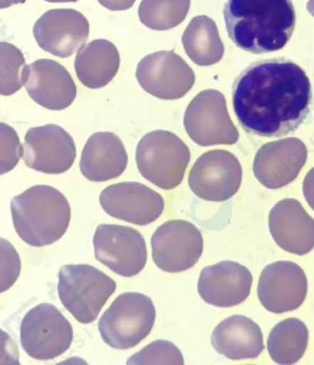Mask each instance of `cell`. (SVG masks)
I'll list each match as a JSON object with an SVG mask.
<instances>
[{
	"instance_id": "obj_25",
	"label": "cell",
	"mask_w": 314,
	"mask_h": 365,
	"mask_svg": "<svg viewBox=\"0 0 314 365\" xmlns=\"http://www.w3.org/2000/svg\"><path fill=\"white\" fill-rule=\"evenodd\" d=\"M309 330L299 319L282 320L273 328L268 339V351L276 364L298 363L307 350Z\"/></svg>"
},
{
	"instance_id": "obj_19",
	"label": "cell",
	"mask_w": 314,
	"mask_h": 365,
	"mask_svg": "<svg viewBox=\"0 0 314 365\" xmlns=\"http://www.w3.org/2000/svg\"><path fill=\"white\" fill-rule=\"evenodd\" d=\"M253 276L244 265L231 260L202 269L198 291L204 302L217 307H233L242 304L251 293Z\"/></svg>"
},
{
	"instance_id": "obj_6",
	"label": "cell",
	"mask_w": 314,
	"mask_h": 365,
	"mask_svg": "<svg viewBox=\"0 0 314 365\" xmlns=\"http://www.w3.org/2000/svg\"><path fill=\"white\" fill-rule=\"evenodd\" d=\"M157 311L150 297L140 293L119 295L98 322L101 338L110 347L128 350L154 328Z\"/></svg>"
},
{
	"instance_id": "obj_18",
	"label": "cell",
	"mask_w": 314,
	"mask_h": 365,
	"mask_svg": "<svg viewBox=\"0 0 314 365\" xmlns=\"http://www.w3.org/2000/svg\"><path fill=\"white\" fill-rule=\"evenodd\" d=\"M24 87L40 106L62 110L74 103L78 88L68 69L52 59L36 60L26 66Z\"/></svg>"
},
{
	"instance_id": "obj_36",
	"label": "cell",
	"mask_w": 314,
	"mask_h": 365,
	"mask_svg": "<svg viewBox=\"0 0 314 365\" xmlns=\"http://www.w3.org/2000/svg\"><path fill=\"white\" fill-rule=\"evenodd\" d=\"M44 1L50 3H68V2H77L78 0H44Z\"/></svg>"
},
{
	"instance_id": "obj_9",
	"label": "cell",
	"mask_w": 314,
	"mask_h": 365,
	"mask_svg": "<svg viewBox=\"0 0 314 365\" xmlns=\"http://www.w3.org/2000/svg\"><path fill=\"white\" fill-rule=\"evenodd\" d=\"M95 257L123 277H133L147 262V243L139 231L120 225H100L95 232Z\"/></svg>"
},
{
	"instance_id": "obj_4",
	"label": "cell",
	"mask_w": 314,
	"mask_h": 365,
	"mask_svg": "<svg viewBox=\"0 0 314 365\" xmlns=\"http://www.w3.org/2000/svg\"><path fill=\"white\" fill-rule=\"evenodd\" d=\"M116 288L115 281L91 265H66L59 272L60 300L82 324L98 319Z\"/></svg>"
},
{
	"instance_id": "obj_27",
	"label": "cell",
	"mask_w": 314,
	"mask_h": 365,
	"mask_svg": "<svg viewBox=\"0 0 314 365\" xmlns=\"http://www.w3.org/2000/svg\"><path fill=\"white\" fill-rule=\"evenodd\" d=\"M26 61L17 46L0 42V95L11 96L24 86Z\"/></svg>"
},
{
	"instance_id": "obj_12",
	"label": "cell",
	"mask_w": 314,
	"mask_h": 365,
	"mask_svg": "<svg viewBox=\"0 0 314 365\" xmlns=\"http://www.w3.org/2000/svg\"><path fill=\"white\" fill-rule=\"evenodd\" d=\"M136 78L147 93L164 101L183 98L196 81L194 71L174 51L145 56L138 63Z\"/></svg>"
},
{
	"instance_id": "obj_11",
	"label": "cell",
	"mask_w": 314,
	"mask_h": 365,
	"mask_svg": "<svg viewBox=\"0 0 314 365\" xmlns=\"http://www.w3.org/2000/svg\"><path fill=\"white\" fill-rule=\"evenodd\" d=\"M151 243L155 265L170 274L194 267L203 252L202 232L185 220H171L160 225Z\"/></svg>"
},
{
	"instance_id": "obj_13",
	"label": "cell",
	"mask_w": 314,
	"mask_h": 365,
	"mask_svg": "<svg viewBox=\"0 0 314 365\" xmlns=\"http://www.w3.org/2000/svg\"><path fill=\"white\" fill-rule=\"evenodd\" d=\"M77 157L72 136L56 125L33 127L25 135L22 158L28 168L46 174L71 169Z\"/></svg>"
},
{
	"instance_id": "obj_24",
	"label": "cell",
	"mask_w": 314,
	"mask_h": 365,
	"mask_svg": "<svg viewBox=\"0 0 314 365\" xmlns=\"http://www.w3.org/2000/svg\"><path fill=\"white\" fill-rule=\"evenodd\" d=\"M182 43L196 65L209 66L223 59L224 46L216 24L208 16H197L184 31Z\"/></svg>"
},
{
	"instance_id": "obj_17",
	"label": "cell",
	"mask_w": 314,
	"mask_h": 365,
	"mask_svg": "<svg viewBox=\"0 0 314 365\" xmlns=\"http://www.w3.org/2000/svg\"><path fill=\"white\" fill-rule=\"evenodd\" d=\"M308 158L305 144L298 138L281 139L260 148L253 160V174L266 188H283L296 180Z\"/></svg>"
},
{
	"instance_id": "obj_30",
	"label": "cell",
	"mask_w": 314,
	"mask_h": 365,
	"mask_svg": "<svg viewBox=\"0 0 314 365\" xmlns=\"http://www.w3.org/2000/svg\"><path fill=\"white\" fill-rule=\"evenodd\" d=\"M21 272L20 255L9 240L0 237V294L14 287Z\"/></svg>"
},
{
	"instance_id": "obj_34",
	"label": "cell",
	"mask_w": 314,
	"mask_h": 365,
	"mask_svg": "<svg viewBox=\"0 0 314 365\" xmlns=\"http://www.w3.org/2000/svg\"><path fill=\"white\" fill-rule=\"evenodd\" d=\"M26 0H0V9H4L11 6L24 4Z\"/></svg>"
},
{
	"instance_id": "obj_8",
	"label": "cell",
	"mask_w": 314,
	"mask_h": 365,
	"mask_svg": "<svg viewBox=\"0 0 314 365\" xmlns=\"http://www.w3.org/2000/svg\"><path fill=\"white\" fill-rule=\"evenodd\" d=\"M184 126L190 139L201 147L234 145L239 139L224 94L216 90L203 91L193 98L187 108Z\"/></svg>"
},
{
	"instance_id": "obj_32",
	"label": "cell",
	"mask_w": 314,
	"mask_h": 365,
	"mask_svg": "<svg viewBox=\"0 0 314 365\" xmlns=\"http://www.w3.org/2000/svg\"><path fill=\"white\" fill-rule=\"evenodd\" d=\"M303 190L304 198L314 211V168L307 173L303 180Z\"/></svg>"
},
{
	"instance_id": "obj_15",
	"label": "cell",
	"mask_w": 314,
	"mask_h": 365,
	"mask_svg": "<svg viewBox=\"0 0 314 365\" xmlns=\"http://www.w3.org/2000/svg\"><path fill=\"white\" fill-rule=\"evenodd\" d=\"M33 36L43 51L66 58L74 55L87 42L90 22L75 9H51L35 22Z\"/></svg>"
},
{
	"instance_id": "obj_3",
	"label": "cell",
	"mask_w": 314,
	"mask_h": 365,
	"mask_svg": "<svg viewBox=\"0 0 314 365\" xmlns=\"http://www.w3.org/2000/svg\"><path fill=\"white\" fill-rule=\"evenodd\" d=\"M16 232L33 247L52 245L68 231L71 207L58 190L36 185L14 197L11 204Z\"/></svg>"
},
{
	"instance_id": "obj_28",
	"label": "cell",
	"mask_w": 314,
	"mask_h": 365,
	"mask_svg": "<svg viewBox=\"0 0 314 365\" xmlns=\"http://www.w3.org/2000/svg\"><path fill=\"white\" fill-rule=\"evenodd\" d=\"M185 364L179 349L172 342L158 339L133 354L127 361L129 365L168 364L183 365Z\"/></svg>"
},
{
	"instance_id": "obj_1",
	"label": "cell",
	"mask_w": 314,
	"mask_h": 365,
	"mask_svg": "<svg viewBox=\"0 0 314 365\" xmlns=\"http://www.w3.org/2000/svg\"><path fill=\"white\" fill-rule=\"evenodd\" d=\"M310 79L291 60L252 63L233 87V106L244 131L261 138H281L296 131L312 103Z\"/></svg>"
},
{
	"instance_id": "obj_31",
	"label": "cell",
	"mask_w": 314,
	"mask_h": 365,
	"mask_svg": "<svg viewBox=\"0 0 314 365\" xmlns=\"http://www.w3.org/2000/svg\"><path fill=\"white\" fill-rule=\"evenodd\" d=\"M20 364V351L11 336L0 329V365Z\"/></svg>"
},
{
	"instance_id": "obj_29",
	"label": "cell",
	"mask_w": 314,
	"mask_h": 365,
	"mask_svg": "<svg viewBox=\"0 0 314 365\" xmlns=\"http://www.w3.org/2000/svg\"><path fill=\"white\" fill-rule=\"evenodd\" d=\"M22 157L20 138L7 123H0V175L11 173Z\"/></svg>"
},
{
	"instance_id": "obj_35",
	"label": "cell",
	"mask_w": 314,
	"mask_h": 365,
	"mask_svg": "<svg viewBox=\"0 0 314 365\" xmlns=\"http://www.w3.org/2000/svg\"><path fill=\"white\" fill-rule=\"evenodd\" d=\"M308 11L310 12V15H313L314 17V0H309L307 4Z\"/></svg>"
},
{
	"instance_id": "obj_33",
	"label": "cell",
	"mask_w": 314,
	"mask_h": 365,
	"mask_svg": "<svg viewBox=\"0 0 314 365\" xmlns=\"http://www.w3.org/2000/svg\"><path fill=\"white\" fill-rule=\"evenodd\" d=\"M98 1L110 11H120L131 9L136 0H98Z\"/></svg>"
},
{
	"instance_id": "obj_10",
	"label": "cell",
	"mask_w": 314,
	"mask_h": 365,
	"mask_svg": "<svg viewBox=\"0 0 314 365\" xmlns=\"http://www.w3.org/2000/svg\"><path fill=\"white\" fill-rule=\"evenodd\" d=\"M242 179V166L236 155L216 149L197 160L189 171V185L204 201L224 202L236 195Z\"/></svg>"
},
{
	"instance_id": "obj_26",
	"label": "cell",
	"mask_w": 314,
	"mask_h": 365,
	"mask_svg": "<svg viewBox=\"0 0 314 365\" xmlns=\"http://www.w3.org/2000/svg\"><path fill=\"white\" fill-rule=\"evenodd\" d=\"M189 8L190 0H142L139 19L152 30L167 31L185 21Z\"/></svg>"
},
{
	"instance_id": "obj_14",
	"label": "cell",
	"mask_w": 314,
	"mask_h": 365,
	"mask_svg": "<svg viewBox=\"0 0 314 365\" xmlns=\"http://www.w3.org/2000/svg\"><path fill=\"white\" fill-rule=\"evenodd\" d=\"M258 294L260 303L269 312L282 314L296 310L308 294L305 272L293 262L271 263L260 275Z\"/></svg>"
},
{
	"instance_id": "obj_5",
	"label": "cell",
	"mask_w": 314,
	"mask_h": 365,
	"mask_svg": "<svg viewBox=\"0 0 314 365\" xmlns=\"http://www.w3.org/2000/svg\"><path fill=\"white\" fill-rule=\"evenodd\" d=\"M190 161L188 145L173 133H148L136 149L140 173L154 185L169 190L182 182Z\"/></svg>"
},
{
	"instance_id": "obj_16",
	"label": "cell",
	"mask_w": 314,
	"mask_h": 365,
	"mask_svg": "<svg viewBox=\"0 0 314 365\" xmlns=\"http://www.w3.org/2000/svg\"><path fill=\"white\" fill-rule=\"evenodd\" d=\"M103 210L114 218L136 225L154 223L163 214V197L139 182L113 184L100 196Z\"/></svg>"
},
{
	"instance_id": "obj_2",
	"label": "cell",
	"mask_w": 314,
	"mask_h": 365,
	"mask_svg": "<svg viewBox=\"0 0 314 365\" xmlns=\"http://www.w3.org/2000/svg\"><path fill=\"white\" fill-rule=\"evenodd\" d=\"M224 16L233 43L256 55L284 48L296 24L291 0H227Z\"/></svg>"
},
{
	"instance_id": "obj_23",
	"label": "cell",
	"mask_w": 314,
	"mask_h": 365,
	"mask_svg": "<svg viewBox=\"0 0 314 365\" xmlns=\"http://www.w3.org/2000/svg\"><path fill=\"white\" fill-rule=\"evenodd\" d=\"M120 53L110 41L98 39L84 44L75 60L78 81L88 88H104L119 71Z\"/></svg>"
},
{
	"instance_id": "obj_21",
	"label": "cell",
	"mask_w": 314,
	"mask_h": 365,
	"mask_svg": "<svg viewBox=\"0 0 314 365\" xmlns=\"http://www.w3.org/2000/svg\"><path fill=\"white\" fill-rule=\"evenodd\" d=\"M128 165L125 145L110 132L92 135L82 152L80 170L91 182H103L116 179Z\"/></svg>"
},
{
	"instance_id": "obj_22",
	"label": "cell",
	"mask_w": 314,
	"mask_h": 365,
	"mask_svg": "<svg viewBox=\"0 0 314 365\" xmlns=\"http://www.w3.org/2000/svg\"><path fill=\"white\" fill-rule=\"evenodd\" d=\"M211 344L219 354L233 361L256 359L264 351L261 329L249 317H227L214 329Z\"/></svg>"
},
{
	"instance_id": "obj_20",
	"label": "cell",
	"mask_w": 314,
	"mask_h": 365,
	"mask_svg": "<svg viewBox=\"0 0 314 365\" xmlns=\"http://www.w3.org/2000/svg\"><path fill=\"white\" fill-rule=\"evenodd\" d=\"M269 231L279 247L298 256L314 249V219L297 200H281L271 209Z\"/></svg>"
},
{
	"instance_id": "obj_7",
	"label": "cell",
	"mask_w": 314,
	"mask_h": 365,
	"mask_svg": "<svg viewBox=\"0 0 314 365\" xmlns=\"http://www.w3.org/2000/svg\"><path fill=\"white\" fill-rule=\"evenodd\" d=\"M71 324L51 304H40L28 311L21 325L22 348L28 356L48 361L61 356L72 344Z\"/></svg>"
}]
</instances>
